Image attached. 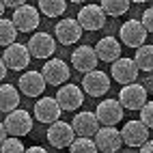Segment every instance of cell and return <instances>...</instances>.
Here are the masks:
<instances>
[{"label": "cell", "instance_id": "obj_23", "mask_svg": "<svg viewBox=\"0 0 153 153\" xmlns=\"http://www.w3.org/2000/svg\"><path fill=\"white\" fill-rule=\"evenodd\" d=\"M134 63L138 67V71H145V74H151L153 71V45L145 43L136 50V56H134Z\"/></svg>", "mask_w": 153, "mask_h": 153}, {"label": "cell", "instance_id": "obj_38", "mask_svg": "<svg viewBox=\"0 0 153 153\" xmlns=\"http://www.w3.org/2000/svg\"><path fill=\"white\" fill-rule=\"evenodd\" d=\"M121 153H138V151H131V149H127V151H121Z\"/></svg>", "mask_w": 153, "mask_h": 153}, {"label": "cell", "instance_id": "obj_30", "mask_svg": "<svg viewBox=\"0 0 153 153\" xmlns=\"http://www.w3.org/2000/svg\"><path fill=\"white\" fill-rule=\"evenodd\" d=\"M142 26H145L147 33H153V7H149L145 13H142Z\"/></svg>", "mask_w": 153, "mask_h": 153}, {"label": "cell", "instance_id": "obj_3", "mask_svg": "<svg viewBox=\"0 0 153 153\" xmlns=\"http://www.w3.org/2000/svg\"><path fill=\"white\" fill-rule=\"evenodd\" d=\"M69 74H71L69 65L63 58H48L43 69H41V76L45 80V84H52V86H63L69 80Z\"/></svg>", "mask_w": 153, "mask_h": 153}, {"label": "cell", "instance_id": "obj_1", "mask_svg": "<svg viewBox=\"0 0 153 153\" xmlns=\"http://www.w3.org/2000/svg\"><path fill=\"white\" fill-rule=\"evenodd\" d=\"M117 101L121 104V108H125V110H140V108L149 101V93L145 91V86H142V84L131 82V84L121 86Z\"/></svg>", "mask_w": 153, "mask_h": 153}, {"label": "cell", "instance_id": "obj_14", "mask_svg": "<svg viewBox=\"0 0 153 153\" xmlns=\"http://www.w3.org/2000/svg\"><path fill=\"white\" fill-rule=\"evenodd\" d=\"M76 22L80 24V28H82V30H91V33H93V30L104 28V24H106V13L101 11L99 4H86V7L80 9Z\"/></svg>", "mask_w": 153, "mask_h": 153}, {"label": "cell", "instance_id": "obj_15", "mask_svg": "<svg viewBox=\"0 0 153 153\" xmlns=\"http://www.w3.org/2000/svg\"><path fill=\"white\" fill-rule=\"evenodd\" d=\"M110 76L117 80V82H121V84H131V82H136V78H138V67H136V63H134V58H117L114 63H112V67H110Z\"/></svg>", "mask_w": 153, "mask_h": 153}, {"label": "cell", "instance_id": "obj_34", "mask_svg": "<svg viewBox=\"0 0 153 153\" xmlns=\"http://www.w3.org/2000/svg\"><path fill=\"white\" fill-rule=\"evenodd\" d=\"M24 153H48V151H45L43 147H28Z\"/></svg>", "mask_w": 153, "mask_h": 153}, {"label": "cell", "instance_id": "obj_20", "mask_svg": "<svg viewBox=\"0 0 153 153\" xmlns=\"http://www.w3.org/2000/svg\"><path fill=\"white\" fill-rule=\"evenodd\" d=\"M60 114H63V110L58 108L54 97H43L35 104V119L39 123H54L60 119Z\"/></svg>", "mask_w": 153, "mask_h": 153}, {"label": "cell", "instance_id": "obj_37", "mask_svg": "<svg viewBox=\"0 0 153 153\" xmlns=\"http://www.w3.org/2000/svg\"><path fill=\"white\" fill-rule=\"evenodd\" d=\"M2 13H4V4L0 2V17H2Z\"/></svg>", "mask_w": 153, "mask_h": 153}, {"label": "cell", "instance_id": "obj_2", "mask_svg": "<svg viewBox=\"0 0 153 153\" xmlns=\"http://www.w3.org/2000/svg\"><path fill=\"white\" fill-rule=\"evenodd\" d=\"M2 125L7 129V134H11L13 138H24L26 134L33 131V117H30L26 110L17 108V110L9 112V114L4 117Z\"/></svg>", "mask_w": 153, "mask_h": 153}, {"label": "cell", "instance_id": "obj_25", "mask_svg": "<svg viewBox=\"0 0 153 153\" xmlns=\"http://www.w3.org/2000/svg\"><path fill=\"white\" fill-rule=\"evenodd\" d=\"M67 9V0H39V11L48 17H58Z\"/></svg>", "mask_w": 153, "mask_h": 153}, {"label": "cell", "instance_id": "obj_11", "mask_svg": "<svg viewBox=\"0 0 153 153\" xmlns=\"http://www.w3.org/2000/svg\"><path fill=\"white\" fill-rule=\"evenodd\" d=\"M2 63L7 65V69H13V71H22L30 65V54H28V48L24 43H11L4 48V54H2Z\"/></svg>", "mask_w": 153, "mask_h": 153}, {"label": "cell", "instance_id": "obj_24", "mask_svg": "<svg viewBox=\"0 0 153 153\" xmlns=\"http://www.w3.org/2000/svg\"><path fill=\"white\" fill-rule=\"evenodd\" d=\"M129 0H101V11L106 15H112V17H119V15H125L129 11Z\"/></svg>", "mask_w": 153, "mask_h": 153}, {"label": "cell", "instance_id": "obj_27", "mask_svg": "<svg viewBox=\"0 0 153 153\" xmlns=\"http://www.w3.org/2000/svg\"><path fill=\"white\" fill-rule=\"evenodd\" d=\"M69 153H99L93 138H76L69 145Z\"/></svg>", "mask_w": 153, "mask_h": 153}, {"label": "cell", "instance_id": "obj_40", "mask_svg": "<svg viewBox=\"0 0 153 153\" xmlns=\"http://www.w3.org/2000/svg\"><path fill=\"white\" fill-rule=\"evenodd\" d=\"M71 2H86V0H71Z\"/></svg>", "mask_w": 153, "mask_h": 153}, {"label": "cell", "instance_id": "obj_32", "mask_svg": "<svg viewBox=\"0 0 153 153\" xmlns=\"http://www.w3.org/2000/svg\"><path fill=\"white\" fill-rule=\"evenodd\" d=\"M142 86H145V91L147 93H153V71L145 78V82H142Z\"/></svg>", "mask_w": 153, "mask_h": 153}, {"label": "cell", "instance_id": "obj_39", "mask_svg": "<svg viewBox=\"0 0 153 153\" xmlns=\"http://www.w3.org/2000/svg\"><path fill=\"white\" fill-rule=\"evenodd\" d=\"M129 2H147V0H129Z\"/></svg>", "mask_w": 153, "mask_h": 153}, {"label": "cell", "instance_id": "obj_31", "mask_svg": "<svg viewBox=\"0 0 153 153\" xmlns=\"http://www.w3.org/2000/svg\"><path fill=\"white\" fill-rule=\"evenodd\" d=\"M4 7H11V9H17V7H22V4H26V0H0Z\"/></svg>", "mask_w": 153, "mask_h": 153}, {"label": "cell", "instance_id": "obj_18", "mask_svg": "<svg viewBox=\"0 0 153 153\" xmlns=\"http://www.w3.org/2000/svg\"><path fill=\"white\" fill-rule=\"evenodd\" d=\"M54 30H56V41L63 43V45H74L76 41H80V37H82V28L71 17L60 19Z\"/></svg>", "mask_w": 153, "mask_h": 153}, {"label": "cell", "instance_id": "obj_35", "mask_svg": "<svg viewBox=\"0 0 153 153\" xmlns=\"http://www.w3.org/2000/svg\"><path fill=\"white\" fill-rule=\"evenodd\" d=\"M4 76H7V65L2 63V58H0V82L4 80Z\"/></svg>", "mask_w": 153, "mask_h": 153}, {"label": "cell", "instance_id": "obj_36", "mask_svg": "<svg viewBox=\"0 0 153 153\" xmlns=\"http://www.w3.org/2000/svg\"><path fill=\"white\" fill-rule=\"evenodd\" d=\"M7 138H9V136H7V129H4V125H2V123H0V145H2Z\"/></svg>", "mask_w": 153, "mask_h": 153}, {"label": "cell", "instance_id": "obj_12", "mask_svg": "<svg viewBox=\"0 0 153 153\" xmlns=\"http://www.w3.org/2000/svg\"><path fill=\"white\" fill-rule=\"evenodd\" d=\"M95 117H97L101 127H114L123 119V108H121V104L117 99H104V101H99Z\"/></svg>", "mask_w": 153, "mask_h": 153}, {"label": "cell", "instance_id": "obj_9", "mask_svg": "<svg viewBox=\"0 0 153 153\" xmlns=\"http://www.w3.org/2000/svg\"><path fill=\"white\" fill-rule=\"evenodd\" d=\"M147 30L145 26H142L138 19H127V22L119 28V37H121V41H123L127 48H140V45H145L147 43Z\"/></svg>", "mask_w": 153, "mask_h": 153}, {"label": "cell", "instance_id": "obj_7", "mask_svg": "<svg viewBox=\"0 0 153 153\" xmlns=\"http://www.w3.org/2000/svg\"><path fill=\"white\" fill-rule=\"evenodd\" d=\"M54 99H56L58 108L63 112H74V110H78L80 106H82L84 93H82V88L76 86V84H63L58 88V93H56Z\"/></svg>", "mask_w": 153, "mask_h": 153}, {"label": "cell", "instance_id": "obj_19", "mask_svg": "<svg viewBox=\"0 0 153 153\" xmlns=\"http://www.w3.org/2000/svg\"><path fill=\"white\" fill-rule=\"evenodd\" d=\"M97 56H95V50L91 45H80L74 50V54H71V65L74 69L82 71V74H88V71L97 69Z\"/></svg>", "mask_w": 153, "mask_h": 153}, {"label": "cell", "instance_id": "obj_5", "mask_svg": "<svg viewBox=\"0 0 153 153\" xmlns=\"http://www.w3.org/2000/svg\"><path fill=\"white\" fill-rule=\"evenodd\" d=\"M108 91H110L108 74H104V71H99V69H93V71H88V74H84V78H82V93H86L91 97H104Z\"/></svg>", "mask_w": 153, "mask_h": 153}, {"label": "cell", "instance_id": "obj_26", "mask_svg": "<svg viewBox=\"0 0 153 153\" xmlns=\"http://www.w3.org/2000/svg\"><path fill=\"white\" fill-rule=\"evenodd\" d=\"M15 37H17V28L13 26V22L0 17V48H7V45L15 43Z\"/></svg>", "mask_w": 153, "mask_h": 153}, {"label": "cell", "instance_id": "obj_16", "mask_svg": "<svg viewBox=\"0 0 153 153\" xmlns=\"http://www.w3.org/2000/svg\"><path fill=\"white\" fill-rule=\"evenodd\" d=\"M71 127H74V134L78 138H93L101 125H99V121L95 117V112L86 110V112H78V114L74 117Z\"/></svg>", "mask_w": 153, "mask_h": 153}, {"label": "cell", "instance_id": "obj_13", "mask_svg": "<svg viewBox=\"0 0 153 153\" xmlns=\"http://www.w3.org/2000/svg\"><path fill=\"white\" fill-rule=\"evenodd\" d=\"M119 134H121V140H123L129 149H140L149 140V129L142 125L140 121H127Z\"/></svg>", "mask_w": 153, "mask_h": 153}, {"label": "cell", "instance_id": "obj_6", "mask_svg": "<svg viewBox=\"0 0 153 153\" xmlns=\"http://www.w3.org/2000/svg\"><path fill=\"white\" fill-rule=\"evenodd\" d=\"M26 48L30 58H52V54L56 52V39L48 33H35L26 43Z\"/></svg>", "mask_w": 153, "mask_h": 153}, {"label": "cell", "instance_id": "obj_28", "mask_svg": "<svg viewBox=\"0 0 153 153\" xmlns=\"http://www.w3.org/2000/svg\"><path fill=\"white\" fill-rule=\"evenodd\" d=\"M26 151V147L22 145V140L19 138H7L2 145H0V153H24Z\"/></svg>", "mask_w": 153, "mask_h": 153}, {"label": "cell", "instance_id": "obj_10", "mask_svg": "<svg viewBox=\"0 0 153 153\" xmlns=\"http://www.w3.org/2000/svg\"><path fill=\"white\" fill-rule=\"evenodd\" d=\"M93 142L97 151L101 153H117L123 147V140H121V134L117 127H99L97 134L93 136Z\"/></svg>", "mask_w": 153, "mask_h": 153}, {"label": "cell", "instance_id": "obj_4", "mask_svg": "<svg viewBox=\"0 0 153 153\" xmlns=\"http://www.w3.org/2000/svg\"><path fill=\"white\" fill-rule=\"evenodd\" d=\"M45 136H48V142L52 147H56V149H65V147H69L71 142L76 140L71 123H65V121H60V119L54 121V123H50Z\"/></svg>", "mask_w": 153, "mask_h": 153}, {"label": "cell", "instance_id": "obj_22", "mask_svg": "<svg viewBox=\"0 0 153 153\" xmlns=\"http://www.w3.org/2000/svg\"><path fill=\"white\" fill-rule=\"evenodd\" d=\"M19 106V91L13 84H0V112H9L17 110Z\"/></svg>", "mask_w": 153, "mask_h": 153}, {"label": "cell", "instance_id": "obj_33", "mask_svg": "<svg viewBox=\"0 0 153 153\" xmlns=\"http://www.w3.org/2000/svg\"><path fill=\"white\" fill-rule=\"evenodd\" d=\"M138 153H153V140H147L145 145L140 147V151Z\"/></svg>", "mask_w": 153, "mask_h": 153}, {"label": "cell", "instance_id": "obj_17", "mask_svg": "<svg viewBox=\"0 0 153 153\" xmlns=\"http://www.w3.org/2000/svg\"><path fill=\"white\" fill-rule=\"evenodd\" d=\"M45 86L48 84H45V80L39 71H26V74H22V78L17 80V91H22V95H26V97L43 95Z\"/></svg>", "mask_w": 153, "mask_h": 153}, {"label": "cell", "instance_id": "obj_29", "mask_svg": "<svg viewBox=\"0 0 153 153\" xmlns=\"http://www.w3.org/2000/svg\"><path fill=\"white\" fill-rule=\"evenodd\" d=\"M140 123L147 129H153V101H147L140 108Z\"/></svg>", "mask_w": 153, "mask_h": 153}, {"label": "cell", "instance_id": "obj_8", "mask_svg": "<svg viewBox=\"0 0 153 153\" xmlns=\"http://www.w3.org/2000/svg\"><path fill=\"white\" fill-rule=\"evenodd\" d=\"M13 26L17 28V33H30V30L39 28V9L33 4H22L13 9V17H11Z\"/></svg>", "mask_w": 153, "mask_h": 153}, {"label": "cell", "instance_id": "obj_21", "mask_svg": "<svg viewBox=\"0 0 153 153\" xmlns=\"http://www.w3.org/2000/svg\"><path fill=\"white\" fill-rule=\"evenodd\" d=\"M93 50H95L97 60H104V63H114L117 58H121V43H119V39L110 37V35L99 39Z\"/></svg>", "mask_w": 153, "mask_h": 153}]
</instances>
